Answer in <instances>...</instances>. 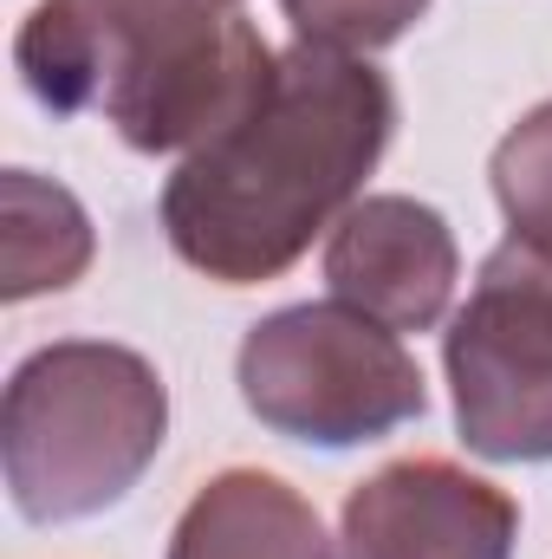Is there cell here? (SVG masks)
<instances>
[{"label": "cell", "instance_id": "1", "mask_svg": "<svg viewBox=\"0 0 552 559\" xmlns=\"http://www.w3.org/2000/svg\"><path fill=\"white\" fill-rule=\"evenodd\" d=\"M397 131V92L364 52L286 46L267 98L163 182V235L215 286H261L358 202Z\"/></svg>", "mask_w": 552, "mask_h": 559}, {"label": "cell", "instance_id": "2", "mask_svg": "<svg viewBox=\"0 0 552 559\" xmlns=\"http://www.w3.org/2000/svg\"><path fill=\"white\" fill-rule=\"evenodd\" d=\"M169 391L131 345L59 338L13 365L0 397V468L20 521L65 527L118 508L163 455Z\"/></svg>", "mask_w": 552, "mask_h": 559}, {"label": "cell", "instance_id": "3", "mask_svg": "<svg viewBox=\"0 0 552 559\" xmlns=\"http://www.w3.org/2000/svg\"><path fill=\"white\" fill-rule=\"evenodd\" d=\"M235 378L261 429L312 449H358L429 411L404 338L345 299L267 312L241 338Z\"/></svg>", "mask_w": 552, "mask_h": 559}, {"label": "cell", "instance_id": "4", "mask_svg": "<svg viewBox=\"0 0 552 559\" xmlns=\"http://www.w3.org/2000/svg\"><path fill=\"white\" fill-rule=\"evenodd\" d=\"M442 365L481 462H552V254L507 235L448 319Z\"/></svg>", "mask_w": 552, "mask_h": 559}, {"label": "cell", "instance_id": "5", "mask_svg": "<svg viewBox=\"0 0 552 559\" xmlns=\"http://www.w3.org/2000/svg\"><path fill=\"white\" fill-rule=\"evenodd\" d=\"M279 52L261 39V26L248 13H228L215 26H195L156 52L131 59L111 92H105V118L111 131L143 150V156H195L202 143L235 131L274 85Z\"/></svg>", "mask_w": 552, "mask_h": 559}, {"label": "cell", "instance_id": "6", "mask_svg": "<svg viewBox=\"0 0 552 559\" xmlns=\"http://www.w3.org/2000/svg\"><path fill=\"white\" fill-rule=\"evenodd\" d=\"M520 501L442 455L384 462L345 495L338 559H514Z\"/></svg>", "mask_w": 552, "mask_h": 559}, {"label": "cell", "instance_id": "7", "mask_svg": "<svg viewBox=\"0 0 552 559\" xmlns=\"http://www.w3.org/2000/svg\"><path fill=\"white\" fill-rule=\"evenodd\" d=\"M228 13H241V0H39L13 33V72L46 111L72 118L105 105L131 59Z\"/></svg>", "mask_w": 552, "mask_h": 559}, {"label": "cell", "instance_id": "8", "mask_svg": "<svg viewBox=\"0 0 552 559\" xmlns=\"http://www.w3.org/2000/svg\"><path fill=\"white\" fill-rule=\"evenodd\" d=\"M461 280V248L448 222L416 195H364L338 215L325 241V286L332 299L371 312L391 332L442 325Z\"/></svg>", "mask_w": 552, "mask_h": 559}, {"label": "cell", "instance_id": "9", "mask_svg": "<svg viewBox=\"0 0 552 559\" xmlns=\"http://www.w3.org/2000/svg\"><path fill=\"white\" fill-rule=\"evenodd\" d=\"M169 559H332L319 508L267 468H221L182 508Z\"/></svg>", "mask_w": 552, "mask_h": 559}, {"label": "cell", "instance_id": "10", "mask_svg": "<svg viewBox=\"0 0 552 559\" xmlns=\"http://www.w3.org/2000/svg\"><path fill=\"white\" fill-rule=\"evenodd\" d=\"M0 215H7V280L0 293L20 306L33 293H65L72 280L92 267V215L79 209L72 189L33 176V169H7L0 176Z\"/></svg>", "mask_w": 552, "mask_h": 559}, {"label": "cell", "instance_id": "11", "mask_svg": "<svg viewBox=\"0 0 552 559\" xmlns=\"http://www.w3.org/2000/svg\"><path fill=\"white\" fill-rule=\"evenodd\" d=\"M494 202L507 215V235L552 254V98L533 105L507 138L494 143Z\"/></svg>", "mask_w": 552, "mask_h": 559}, {"label": "cell", "instance_id": "12", "mask_svg": "<svg viewBox=\"0 0 552 559\" xmlns=\"http://www.w3.org/2000/svg\"><path fill=\"white\" fill-rule=\"evenodd\" d=\"M292 33L338 52H384L429 13V0H279Z\"/></svg>", "mask_w": 552, "mask_h": 559}]
</instances>
